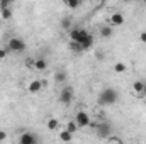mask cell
I'll return each mask as SVG.
<instances>
[{
  "mask_svg": "<svg viewBox=\"0 0 146 144\" xmlns=\"http://www.w3.org/2000/svg\"><path fill=\"white\" fill-rule=\"evenodd\" d=\"M99 32H100V37L109 39V37H112V34H114V27H112V26H102Z\"/></svg>",
  "mask_w": 146,
  "mask_h": 144,
  "instance_id": "5bb4252c",
  "label": "cell"
},
{
  "mask_svg": "<svg viewBox=\"0 0 146 144\" xmlns=\"http://www.w3.org/2000/svg\"><path fill=\"white\" fill-rule=\"evenodd\" d=\"M73 95H75V90H73L70 85H66L61 92H60V102L63 105H70L73 102Z\"/></svg>",
  "mask_w": 146,
  "mask_h": 144,
  "instance_id": "8992f818",
  "label": "cell"
},
{
  "mask_svg": "<svg viewBox=\"0 0 146 144\" xmlns=\"http://www.w3.org/2000/svg\"><path fill=\"white\" fill-rule=\"evenodd\" d=\"M124 24V15L121 12H114L110 15V26L112 27H117V26H122Z\"/></svg>",
  "mask_w": 146,
  "mask_h": 144,
  "instance_id": "30bf717a",
  "label": "cell"
},
{
  "mask_svg": "<svg viewBox=\"0 0 146 144\" xmlns=\"http://www.w3.org/2000/svg\"><path fill=\"white\" fill-rule=\"evenodd\" d=\"M127 70V66L122 63V61H117V63H114V71L115 73H124Z\"/></svg>",
  "mask_w": 146,
  "mask_h": 144,
  "instance_id": "e0dca14e",
  "label": "cell"
},
{
  "mask_svg": "<svg viewBox=\"0 0 146 144\" xmlns=\"http://www.w3.org/2000/svg\"><path fill=\"white\" fill-rule=\"evenodd\" d=\"M65 3H66V7H68V9H78V7L82 5V2H80V0H66Z\"/></svg>",
  "mask_w": 146,
  "mask_h": 144,
  "instance_id": "ac0fdd59",
  "label": "cell"
},
{
  "mask_svg": "<svg viewBox=\"0 0 146 144\" xmlns=\"http://www.w3.org/2000/svg\"><path fill=\"white\" fill-rule=\"evenodd\" d=\"M7 51L12 53H24L26 51V41L22 37H10L7 42Z\"/></svg>",
  "mask_w": 146,
  "mask_h": 144,
  "instance_id": "3957f363",
  "label": "cell"
},
{
  "mask_svg": "<svg viewBox=\"0 0 146 144\" xmlns=\"http://www.w3.org/2000/svg\"><path fill=\"white\" fill-rule=\"evenodd\" d=\"M0 15H2V19H3V20H9V19L12 17V10H10V9H5V10H0Z\"/></svg>",
  "mask_w": 146,
  "mask_h": 144,
  "instance_id": "ffe728a7",
  "label": "cell"
},
{
  "mask_svg": "<svg viewBox=\"0 0 146 144\" xmlns=\"http://www.w3.org/2000/svg\"><path fill=\"white\" fill-rule=\"evenodd\" d=\"M65 129H66L68 132L75 134V132L78 131V126H76V122H75V120H68V122H66V127H65Z\"/></svg>",
  "mask_w": 146,
  "mask_h": 144,
  "instance_id": "2e32d148",
  "label": "cell"
},
{
  "mask_svg": "<svg viewBox=\"0 0 146 144\" xmlns=\"http://www.w3.org/2000/svg\"><path fill=\"white\" fill-rule=\"evenodd\" d=\"M54 80H56V81H60V83L66 81V73H65V71H58L56 75H54Z\"/></svg>",
  "mask_w": 146,
  "mask_h": 144,
  "instance_id": "d6986e66",
  "label": "cell"
},
{
  "mask_svg": "<svg viewBox=\"0 0 146 144\" xmlns=\"http://www.w3.org/2000/svg\"><path fill=\"white\" fill-rule=\"evenodd\" d=\"M5 58H7V49L0 48V59H5Z\"/></svg>",
  "mask_w": 146,
  "mask_h": 144,
  "instance_id": "cb8c5ba5",
  "label": "cell"
},
{
  "mask_svg": "<svg viewBox=\"0 0 146 144\" xmlns=\"http://www.w3.org/2000/svg\"><path fill=\"white\" fill-rule=\"evenodd\" d=\"M107 143H109V144H122V143H121V139H119V137H115V136H110L109 139H107Z\"/></svg>",
  "mask_w": 146,
  "mask_h": 144,
  "instance_id": "7402d4cb",
  "label": "cell"
},
{
  "mask_svg": "<svg viewBox=\"0 0 146 144\" xmlns=\"http://www.w3.org/2000/svg\"><path fill=\"white\" fill-rule=\"evenodd\" d=\"M19 144H39V137H37L36 132L26 131V132L21 134V137H19Z\"/></svg>",
  "mask_w": 146,
  "mask_h": 144,
  "instance_id": "52a82bcc",
  "label": "cell"
},
{
  "mask_svg": "<svg viewBox=\"0 0 146 144\" xmlns=\"http://www.w3.org/2000/svg\"><path fill=\"white\" fill-rule=\"evenodd\" d=\"M145 97H146V88H145Z\"/></svg>",
  "mask_w": 146,
  "mask_h": 144,
  "instance_id": "83f0119b",
  "label": "cell"
},
{
  "mask_svg": "<svg viewBox=\"0 0 146 144\" xmlns=\"http://www.w3.org/2000/svg\"><path fill=\"white\" fill-rule=\"evenodd\" d=\"M61 27H63V29H65V31H72V19H70V17H63V19H61Z\"/></svg>",
  "mask_w": 146,
  "mask_h": 144,
  "instance_id": "9a60e30c",
  "label": "cell"
},
{
  "mask_svg": "<svg viewBox=\"0 0 146 144\" xmlns=\"http://www.w3.org/2000/svg\"><path fill=\"white\" fill-rule=\"evenodd\" d=\"M5 139H7V132L3 129H0V143H3Z\"/></svg>",
  "mask_w": 146,
  "mask_h": 144,
  "instance_id": "d4e9b609",
  "label": "cell"
},
{
  "mask_svg": "<svg viewBox=\"0 0 146 144\" xmlns=\"http://www.w3.org/2000/svg\"><path fill=\"white\" fill-rule=\"evenodd\" d=\"M73 120L76 122L78 129H83V127H88V126H90V115H88L85 110H78Z\"/></svg>",
  "mask_w": 146,
  "mask_h": 144,
  "instance_id": "5b68a950",
  "label": "cell"
},
{
  "mask_svg": "<svg viewBox=\"0 0 146 144\" xmlns=\"http://www.w3.org/2000/svg\"><path fill=\"white\" fill-rule=\"evenodd\" d=\"M44 85H46V81H44V80H33V81L29 83V87H27V92H29V93H33V95H34V93H39V92L42 90V87H44Z\"/></svg>",
  "mask_w": 146,
  "mask_h": 144,
  "instance_id": "ba28073f",
  "label": "cell"
},
{
  "mask_svg": "<svg viewBox=\"0 0 146 144\" xmlns=\"http://www.w3.org/2000/svg\"><path fill=\"white\" fill-rule=\"evenodd\" d=\"M46 126H48L49 131H58V129H60V120H58L56 117H49V119L46 120Z\"/></svg>",
  "mask_w": 146,
  "mask_h": 144,
  "instance_id": "7c38bea8",
  "label": "cell"
},
{
  "mask_svg": "<svg viewBox=\"0 0 146 144\" xmlns=\"http://www.w3.org/2000/svg\"><path fill=\"white\" fill-rule=\"evenodd\" d=\"M117 100H119V92L115 88H104L97 97L99 105H114Z\"/></svg>",
  "mask_w": 146,
  "mask_h": 144,
  "instance_id": "6da1fadb",
  "label": "cell"
},
{
  "mask_svg": "<svg viewBox=\"0 0 146 144\" xmlns=\"http://www.w3.org/2000/svg\"><path fill=\"white\" fill-rule=\"evenodd\" d=\"M97 136L100 137V139H109L110 136H112V126H110L109 122H99L97 124Z\"/></svg>",
  "mask_w": 146,
  "mask_h": 144,
  "instance_id": "277c9868",
  "label": "cell"
},
{
  "mask_svg": "<svg viewBox=\"0 0 146 144\" xmlns=\"http://www.w3.org/2000/svg\"><path fill=\"white\" fill-rule=\"evenodd\" d=\"M26 68H29V70L34 68V59H33V58H27V59H26Z\"/></svg>",
  "mask_w": 146,
  "mask_h": 144,
  "instance_id": "603a6c76",
  "label": "cell"
},
{
  "mask_svg": "<svg viewBox=\"0 0 146 144\" xmlns=\"http://www.w3.org/2000/svg\"><path fill=\"white\" fill-rule=\"evenodd\" d=\"M95 58H97V59H104V53H100V51H99V53L95 54Z\"/></svg>",
  "mask_w": 146,
  "mask_h": 144,
  "instance_id": "4316f807",
  "label": "cell"
},
{
  "mask_svg": "<svg viewBox=\"0 0 146 144\" xmlns=\"http://www.w3.org/2000/svg\"><path fill=\"white\" fill-rule=\"evenodd\" d=\"M88 36H90V32H88V31H85V29L73 27L72 31H70V39H72V42L78 44V46H80V49H82V44L85 42V39H87Z\"/></svg>",
  "mask_w": 146,
  "mask_h": 144,
  "instance_id": "7a4b0ae2",
  "label": "cell"
},
{
  "mask_svg": "<svg viewBox=\"0 0 146 144\" xmlns=\"http://www.w3.org/2000/svg\"><path fill=\"white\" fill-rule=\"evenodd\" d=\"M48 68V61L44 59V58H37V59H34V70H37V71H44Z\"/></svg>",
  "mask_w": 146,
  "mask_h": 144,
  "instance_id": "4fadbf2b",
  "label": "cell"
},
{
  "mask_svg": "<svg viewBox=\"0 0 146 144\" xmlns=\"http://www.w3.org/2000/svg\"><path fill=\"white\" fill-rule=\"evenodd\" d=\"M145 88H146V83L141 81V80H138V81L133 83V93L136 97H145Z\"/></svg>",
  "mask_w": 146,
  "mask_h": 144,
  "instance_id": "9c48e42d",
  "label": "cell"
},
{
  "mask_svg": "<svg viewBox=\"0 0 146 144\" xmlns=\"http://www.w3.org/2000/svg\"><path fill=\"white\" fill-rule=\"evenodd\" d=\"M139 41L146 44V32H141V34H139Z\"/></svg>",
  "mask_w": 146,
  "mask_h": 144,
  "instance_id": "484cf974",
  "label": "cell"
},
{
  "mask_svg": "<svg viewBox=\"0 0 146 144\" xmlns=\"http://www.w3.org/2000/svg\"><path fill=\"white\" fill-rule=\"evenodd\" d=\"M5 9H10V0H2L0 2V10H5Z\"/></svg>",
  "mask_w": 146,
  "mask_h": 144,
  "instance_id": "44dd1931",
  "label": "cell"
},
{
  "mask_svg": "<svg viewBox=\"0 0 146 144\" xmlns=\"http://www.w3.org/2000/svg\"><path fill=\"white\" fill-rule=\"evenodd\" d=\"M58 137H60L61 143H72L73 141V134L68 132L66 129H60V136H58Z\"/></svg>",
  "mask_w": 146,
  "mask_h": 144,
  "instance_id": "8fae6325",
  "label": "cell"
}]
</instances>
